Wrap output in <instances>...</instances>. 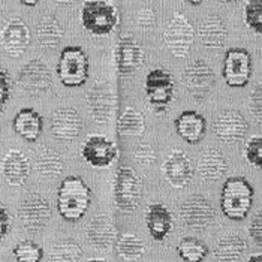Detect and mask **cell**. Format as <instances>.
I'll return each instance as SVG.
<instances>
[{
  "label": "cell",
  "instance_id": "cell-12",
  "mask_svg": "<svg viewBox=\"0 0 262 262\" xmlns=\"http://www.w3.org/2000/svg\"><path fill=\"white\" fill-rule=\"evenodd\" d=\"M183 82L195 101H204L214 85V72L207 61L198 59L186 66Z\"/></svg>",
  "mask_w": 262,
  "mask_h": 262
},
{
  "label": "cell",
  "instance_id": "cell-1",
  "mask_svg": "<svg viewBox=\"0 0 262 262\" xmlns=\"http://www.w3.org/2000/svg\"><path fill=\"white\" fill-rule=\"evenodd\" d=\"M92 190L80 176H68L57 189V210L66 222H77L87 213Z\"/></svg>",
  "mask_w": 262,
  "mask_h": 262
},
{
  "label": "cell",
  "instance_id": "cell-28",
  "mask_svg": "<svg viewBox=\"0 0 262 262\" xmlns=\"http://www.w3.org/2000/svg\"><path fill=\"white\" fill-rule=\"evenodd\" d=\"M36 36L42 48H57L63 38V27L53 14L43 15L36 26Z\"/></svg>",
  "mask_w": 262,
  "mask_h": 262
},
{
  "label": "cell",
  "instance_id": "cell-34",
  "mask_svg": "<svg viewBox=\"0 0 262 262\" xmlns=\"http://www.w3.org/2000/svg\"><path fill=\"white\" fill-rule=\"evenodd\" d=\"M17 262H40L43 258V249L32 240H23L12 250Z\"/></svg>",
  "mask_w": 262,
  "mask_h": 262
},
{
  "label": "cell",
  "instance_id": "cell-17",
  "mask_svg": "<svg viewBox=\"0 0 262 262\" xmlns=\"http://www.w3.org/2000/svg\"><path fill=\"white\" fill-rule=\"evenodd\" d=\"M51 135L59 141H74L82 132V119L80 113L71 106H61L56 110L50 120Z\"/></svg>",
  "mask_w": 262,
  "mask_h": 262
},
{
  "label": "cell",
  "instance_id": "cell-36",
  "mask_svg": "<svg viewBox=\"0 0 262 262\" xmlns=\"http://www.w3.org/2000/svg\"><path fill=\"white\" fill-rule=\"evenodd\" d=\"M244 158L252 166L261 168L262 165V137L256 135L252 137L249 141L246 142L244 147Z\"/></svg>",
  "mask_w": 262,
  "mask_h": 262
},
{
  "label": "cell",
  "instance_id": "cell-32",
  "mask_svg": "<svg viewBox=\"0 0 262 262\" xmlns=\"http://www.w3.org/2000/svg\"><path fill=\"white\" fill-rule=\"evenodd\" d=\"M82 247L72 238H64L54 243L50 250L51 262H80L82 259Z\"/></svg>",
  "mask_w": 262,
  "mask_h": 262
},
{
  "label": "cell",
  "instance_id": "cell-41",
  "mask_svg": "<svg viewBox=\"0 0 262 262\" xmlns=\"http://www.w3.org/2000/svg\"><path fill=\"white\" fill-rule=\"evenodd\" d=\"M249 237L253 240L256 246L262 244V213L258 211L252 222L249 225Z\"/></svg>",
  "mask_w": 262,
  "mask_h": 262
},
{
  "label": "cell",
  "instance_id": "cell-18",
  "mask_svg": "<svg viewBox=\"0 0 262 262\" xmlns=\"http://www.w3.org/2000/svg\"><path fill=\"white\" fill-rule=\"evenodd\" d=\"M162 176L172 187L183 189L193 179L192 161L182 150H172L162 163Z\"/></svg>",
  "mask_w": 262,
  "mask_h": 262
},
{
  "label": "cell",
  "instance_id": "cell-23",
  "mask_svg": "<svg viewBox=\"0 0 262 262\" xmlns=\"http://www.w3.org/2000/svg\"><path fill=\"white\" fill-rule=\"evenodd\" d=\"M174 127L177 135L187 144H198L205 137L207 120L196 111L187 110L177 116L174 121Z\"/></svg>",
  "mask_w": 262,
  "mask_h": 262
},
{
  "label": "cell",
  "instance_id": "cell-37",
  "mask_svg": "<svg viewBox=\"0 0 262 262\" xmlns=\"http://www.w3.org/2000/svg\"><path fill=\"white\" fill-rule=\"evenodd\" d=\"M134 159L141 166H151L158 159V155L148 142H140L134 150Z\"/></svg>",
  "mask_w": 262,
  "mask_h": 262
},
{
  "label": "cell",
  "instance_id": "cell-8",
  "mask_svg": "<svg viewBox=\"0 0 262 262\" xmlns=\"http://www.w3.org/2000/svg\"><path fill=\"white\" fill-rule=\"evenodd\" d=\"M193 39H195V30L190 21L180 12H174L172 18L163 32V40L168 50L177 59H183L187 56Z\"/></svg>",
  "mask_w": 262,
  "mask_h": 262
},
{
  "label": "cell",
  "instance_id": "cell-47",
  "mask_svg": "<svg viewBox=\"0 0 262 262\" xmlns=\"http://www.w3.org/2000/svg\"><path fill=\"white\" fill-rule=\"evenodd\" d=\"M221 3H223V5H228V3H237L238 0H219Z\"/></svg>",
  "mask_w": 262,
  "mask_h": 262
},
{
  "label": "cell",
  "instance_id": "cell-2",
  "mask_svg": "<svg viewBox=\"0 0 262 262\" xmlns=\"http://www.w3.org/2000/svg\"><path fill=\"white\" fill-rule=\"evenodd\" d=\"M255 190L244 177H229L223 183L221 193V210L231 221H243L252 210Z\"/></svg>",
  "mask_w": 262,
  "mask_h": 262
},
{
  "label": "cell",
  "instance_id": "cell-29",
  "mask_svg": "<svg viewBox=\"0 0 262 262\" xmlns=\"http://www.w3.org/2000/svg\"><path fill=\"white\" fill-rule=\"evenodd\" d=\"M35 166H36V171L39 172L40 177L56 179L61 174V171L64 168V162L56 150H53L50 147H42L35 158Z\"/></svg>",
  "mask_w": 262,
  "mask_h": 262
},
{
  "label": "cell",
  "instance_id": "cell-3",
  "mask_svg": "<svg viewBox=\"0 0 262 262\" xmlns=\"http://www.w3.org/2000/svg\"><path fill=\"white\" fill-rule=\"evenodd\" d=\"M120 23L117 6L110 0H87L81 9V24L93 36H106Z\"/></svg>",
  "mask_w": 262,
  "mask_h": 262
},
{
  "label": "cell",
  "instance_id": "cell-5",
  "mask_svg": "<svg viewBox=\"0 0 262 262\" xmlns=\"http://www.w3.org/2000/svg\"><path fill=\"white\" fill-rule=\"evenodd\" d=\"M145 98L156 113H165L176 96V78L165 68L151 69L144 82Z\"/></svg>",
  "mask_w": 262,
  "mask_h": 262
},
{
  "label": "cell",
  "instance_id": "cell-16",
  "mask_svg": "<svg viewBox=\"0 0 262 262\" xmlns=\"http://www.w3.org/2000/svg\"><path fill=\"white\" fill-rule=\"evenodd\" d=\"M145 54L138 40L132 36H123L114 47V61L117 74L121 77H130L144 63Z\"/></svg>",
  "mask_w": 262,
  "mask_h": 262
},
{
  "label": "cell",
  "instance_id": "cell-20",
  "mask_svg": "<svg viewBox=\"0 0 262 262\" xmlns=\"http://www.w3.org/2000/svg\"><path fill=\"white\" fill-rule=\"evenodd\" d=\"M32 171L29 158L20 150H9L0 163V172L9 186L20 187L27 182Z\"/></svg>",
  "mask_w": 262,
  "mask_h": 262
},
{
  "label": "cell",
  "instance_id": "cell-35",
  "mask_svg": "<svg viewBox=\"0 0 262 262\" xmlns=\"http://www.w3.org/2000/svg\"><path fill=\"white\" fill-rule=\"evenodd\" d=\"M246 26L256 35L262 33V0H247L243 9Z\"/></svg>",
  "mask_w": 262,
  "mask_h": 262
},
{
  "label": "cell",
  "instance_id": "cell-19",
  "mask_svg": "<svg viewBox=\"0 0 262 262\" xmlns=\"http://www.w3.org/2000/svg\"><path fill=\"white\" fill-rule=\"evenodd\" d=\"M32 40L30 30L21 18H12L6 23L0 33V43L9 57H20Z\"/></svg>",
  "mask_w": 262,
  "mask_h": 262
},
{
  "label": "cell",
  "instance_id": "cell-9",
  "mask_svg": "<svg viewBox=\"0 0 262 262\" xmlns=\"http://www.w3.org/2000/svg\"><path fill=\"white\" fill-rule=\"evenodd\" d=\"M222 77L226 85L242 89L252 77V56L246 48H229L225 53Z\"/></svg>",
  "mask_w": 262,
  "mask_h": 262
},
{
  "label": "cell",
  "instance_id": "cell-46",
  "mask_svg": "<svg viewBox=\"0 0 262 262\" xmlns=\"http://www.w3.org/2000/svg\"><path fill=\"white\" fill-rule=\"evenodd\" d=\"M187 3H190V5H193V6H198V5H201L204 0H186Z\"/></svg>",
  "mask_w": 262,
  "mask_h": 262
},
{
  "label": "cell",
  "instance_id": "cell-43",
  "mask_svg": "<svg viewBox=\"0 0 262 262\" xmlns=\"http://www.w3.org/2000/svg\"><path fill=\"white\" fill-rule=\"evenodd\" d=\"M21 5H24V6H29V8H33V6H36L38 3H39L40 0H18Z\"/></svg>",
  "mask_w": 262,
  "mask_h": 262
},
{
  "label": "cell",
  "instance_id": "cell-40",
  "mask_svg": "<svg viewBox=\"0 0 262 262\" xmlns=\"http://www.w3.org/2000/svg\"><path fill=\"white\" fill-rule=\"evenodd\" d=\"M158 21V15L151 8H144L137 14V24L141 29H151Z\"/></svg>",
  "mask_w": 262,
  "mask_h": 262
},
{
  "label": "cell",
  "instance_id": "cell-31",
  "mask_svg": "<svg viewBox=\"0 0 262 262\" xmlns=\"http://www.w3.org/2000/svg\"><path fill=\"white\" fill-rule=\"evenodd\" d=\"M114 247L124 261H138L145 252V244L137 234H121L114 243Z\"/></svg>",
  "mask_w": 262,
  "mask_h": 262
},
{
  "label": "cell",
  "instance_id": "cell-14",
  "mask_svg": "<svg viewBox=\"0 0 262 262\" xmlns=\"http://www.w3.org/2000/svg\"><path fill=\"white\" fill-rule=\"evenodd\" d=\"M81 156L93 168H108L119 156L116 142L103 135H90L81 145Z\"/></svg>",
  "mask_w": 262,
  "mask_h": 262
},
{
  "label": "cell",
  "instance_id": "cell-38",
  "mask_svg": "<svg viewBox=\"0 0 262 262\" xmlns=\"http://www.w3.org/2000/svg\"><path fill=\"white\" fill-rule=\"evenodd\" d=\"M11 98V77L8 71L0 68V113L5 111V106Z\"/></svg>",
  "mask_w": 262,
  "mask_h": 262
},
{
  "label": "cell",
  "instance_id": "cell-39",
  "mask_svg": "<svg viewBox=\"0 0 262 262\" xmlns=\"http://www.w3.org/2000/svg\"><path fill=\"white\" fill-rule=\"evenodd\" d=\"M262 85L261 82L256 84V89L253 90V93L250 95V113L252 116L258 120V123H261L262 116Z\"/></svg>",
  "mask_w": 262,
  "mask_h": 262
},
{
  "label": "cell",
  "instance_id": "cell-48",
  "mask_svg": "<svg viewBox=\"0 0 262 262\" xmlns=\"http://www.w3.org/2000/svg\"><path fill=\"white\" fill-rule=\"evenodd\" d=\"M87 262H108V261H105V259H99V258H93V259H89Z\"/></svg>",
  "mask_w": 262,
  "mask_h": 262
},
{
  "label": "cell",
  "instance_id": "cell-10",
  "mask_svg": "<svg viewBox=\"0 0 262 262\" xmlns=\"http://www.w3.org/2000/svg\"><path fill=\"white\" fill-rule=\"evenodd\" d=\"M21 226L29 232H39L51 219V207L39 193H29L18 207Z\"/></svg>",
  "mask_w": 262,
  "mask_h": 262
},
{
  "label": "cell",
  "instance_id": "cell-13",
  "mask_svg": "<svg viewBox=\"0 0 262 262\" xmlns=\"http://www.w3.org/2000/svg\"><path fill=\"white\" fill-rule=\"evenodd\" d=\"M211 129L219 141L234 145L242 142L247 135L249 123L240 111L225 110L213 121Z\"/></svg>",
  "mask_w": 262,
  "mask_h": 262
},
{
  "label": "cell",
  "instance_id": "cell-44",
  "mask_svg": "<svg viewBox=\"0 0 262 262\" xmlns=\"http://www.w3.org/2000/svg\"><path fill=\"white\" fill-rule=\"evenodd\" d=\"M57 5H61V6H72V5H75L78 0H54Z\"/></svg>",
  "mask_w": 262,
  "mask_h": 262
},
{
  "label": "cell",
  "instance_id": "cell-6",
  "mask_svg": "<svg viewBox=\"0 0 262 262\" xmlns=\"http://www.w3.org/2000/svg\"><path fill=\"white\" fill-rule=\"evenodd\" d=\"M56 72L64 87L72 89L84 85L89 78V57L85 51L77 45L64 47L61 50Z\"/></svg>",
  "mask_w": 262,
  "mask_h": 262
},
{
  "label": "cell",
  "instance_id": "cell-27",
  "mask_svg": "<svg viewBox=\"0 0 262 262\" xmlns=\"http://www.w3.org/2000/svg\"><path fill=\"white\" fill-rule=\"evenodd\" d=\"M247 243L238 234H228L214 246V256L219 262H237L246 252Z\"/></svg>",
  "mask_w": 262,
  "mask_h": 262
},
{
  "label": "cell",
  "instance_id": "cell-4",
  "mask_svg": "<svg viewBox=\"0 0 262 262\" xmlns=\"http://www.w3.org/2000/svg\"><path fill=\"white\" fill-rule=\"evenodd\" d=\"M141 176L130 166H119L113 180V201L121 213H134L142 200Z\"/></svg>",
  "mask_w": 262,
  "mask_h": 262
},
{
  "label": "cell",
  "instance_id": "cell-30",
  "mask_svg": "<svg viewBox=\"0 0 262 262\" xmlns=\"http://www.w3.org/2000/svg\"><path fill=\"white\" fill-rule=\"evenodd\" d=\"M117 130L124 137H140L145 132V119L141 111L127 106L119 116Z\"/></svg>",
  "mask_w": 262,
  "mask_h": 262
},
{
  "label": "cell",
  "instance_id": "cell-24",
  "mask_svg": "<svg viewBox=\"0 0 262 262\" xmlns=\"http://www.w3.org/2000/svg\"><path fill=\"white\" fill-rule=\"evenodd\" d=\"M198 38L205 48L210 50H221L226 45L228 40V27L225 21L216 15H207L198 24Z\"/></svg>",
  "mask_w": 262,
  "mask_h": 262
},
{
  "label": "cell",
  "instance_id": "cell-45",
  "mask_svg": "<svg viewBox=\"0 0 262 262\" xmlns=\"http://www.w3.org/2000/svg\"><path fill=\"white\" fill-rule=\"evenodd\" d=\"M247 262H262V255L261 253H255L247 259Z\"/></svg>",
  "mask_w": 262,
  "mask_h": 262
},
{
  "label": "cell",
  "instance_id": "cell-7",
  "mask_svg": "<svg viewBox=\"0 0 262 262\" xmlns=\"http://www.w3.org/2000/svg\"><path fill=\"white\" fill-rule=\"evenodd\" d=\"M87 110L89 114L92 116V119L99 123L105 124L111 120L114 110H116V92H114V85L106 80L95 81V84L90 87L87 98Z\"/></svg>",
  "mask_w": 262,
  "mask_h": 262
},
{
  "label": "cell",
  "instance_id": "cell-22",
  "mask_svg": "<svg viewBox=\"0 0 262 262\" xmlns=\"http://www.w3.org/2000/svg\"><path fill=\"white\" fill-rule=\"evenodd\" d=\"M119 237V231L108 214L95 216L87 226V240L95 249H110Z\"/></svg>",
  "mask_w": 262,
  "mask_h": 262
},
{
  "label": "cell",
  "instance_id": "cell-11",
  "mask_svg": "<svg viewBox=\"0 0 262 262\" xmlns=\"http://www.w3.org/2000/svg\"><path fill=\"white\" fill-rule=\"evenodd\" d=\"M180 219L193 231H202L214 222L216 210L213 202L202 195H192L180 205Z\"/></svg>",
  "mask_w": 262,
  "mask_h": 262
},
{
  "label": "cell",
  "instance_id": "cell-21",
  "mask_svg": "<svg viewBox=\"0 0 262 262\" xmlns=\"http://www.w3.org/2000/svg\"><path fill=\"white\" fill-rule=\"evenodd\" d=\"M145 225L155 242H165L174 228V217L162 202H153L147 207Z\"/></svg>",
  "mask_w": 262,
  "mask_h": 262
},
{
  "label": "cell",
  "instance_id": "cell-42",
  "mask_svg": "<svg viewBox=\"0 0 262 262\" xmlns=\"http://www.w3.org/2000/svg\"><path fill=\"white\" fill-rule=\"evenodd\" d=\"M11 229V216L3 204H0V242L8 235Z\"/></svg>",
  "mask_w": 262,
  "mask_h": 262
},
{
  "label": "cell",
  "instance_id": "cell-25",
  "mask_svg": "<svg viewBox=\"0 0 262 262\" xmlns=\"http://www.w3.org/2000/svg\"><path fill=\"white\" fill-rule=\"evenodd\" d=\"M12 129L21 140L36 142L43 130V119L33 108H21L12 120Z\"/></svg>",
  "mask_w": 262,
  "mask_h": 262
},
{
  "label": "cell",
  "instance_id": "cell-15",
  "mask_svg": "<svg viewBox=\"0 0 262 262\" xmlns=\"http://www.w3.org/2000/svg\"><path fill=\"white\" fill-rule=\"evenodd\" d=\"M18 84L30 96H39L53 85V75L45 61L33 59L27 61L18 72Z\"/></svg>",
  "mask_w": 262,
  "mask_h": 262
},
{
  "label": "cell",
  "instance_id": "cell-26",
  "mask_svg": "<svg viewBox=\"0 0 262 262\" xmlns=\"http://www.w3.org/2000/svg\"><path fill=\"white\" fill-rule=\"evenodd\" d=\"M228 161L217 148H207L198 159L196 171L198 176L205 182H219L228 172Z\"/></svg>",
  "mask_w": 262,
  "mask_h": 262
},
{
  "label": "cell",
  "instance_id": "cell-33",
  "mask_svg": "<svg viewBox=\"0 0 262 262\" xmlns=\"http://www.w3.org/2000/svg\"><path fill=\"white\" fill-rule=\"evenodd\" d=\"M177 253L184 262H202L208 255V246L200 238L184 237L177 246Z\"/></svg>",
  "mask_w": 262,
  "mask_h": 262
}]
</instances>
